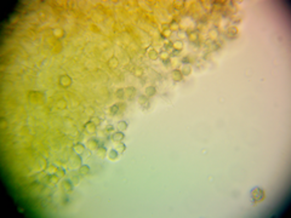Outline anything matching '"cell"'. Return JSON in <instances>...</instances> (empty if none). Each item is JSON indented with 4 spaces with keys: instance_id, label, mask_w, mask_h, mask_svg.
<instances>
[{
    "instance_id": "20",
    "label": "cell",
    "mask_w": 291,
    "mask_h": 218,
    "mask_svg": "<svg viewBox=\"0 0 291 218\" xmlns=\"http://www.w3.org/2000/svg\"><path fill=\"white\" fill-rule=\"evenodd\" d=\"M169 29L173 33V32H178L179 29H181V24H179V22L178 21H171L170 23H169Z\"/></svg>"
},
{
    "instance_id": "19",
    "label": "cell",
    "mask_w": 291,
    "mask_h": 218,
    "mask_svg": "<svg viewBox=\"0 0 291 218\" xmlns=\"http://www.w3.org/2000/svg\"><path fill=\"white\" fill-rule=\"evenodd\" d=\"M172 49L173 50H176V51H182L183 49H184V43L182 41V40H175V41H172Z\"/></svg>"
},
{
    "instance_id": "36",
    "label": "cell",
    "mask_w": 291,
    "mask_h": 218,
    "mask_svg": "<svg viewBox=\"0 0 291 218\" xmlns=\"http://www.w3.org/2000/svg\"><path fill=\"white\" fill-rule=\"evenodd\" d=\"M56 170H57V167H56L55 165H47V166H46V168H45L44 171H45V172H46V173L50 176V175H53V173L56 172Z\"/></svg>"
},
{
    "instance_id": "34",
    "label": "cell",
    "mask_w": 291,
    "mask_h": 218,
    "mask_svg": "<svg viewBox=\"0 0 291 218\" xmlns=\"http://www.w3.org/2000/svg\"><path fill=\"white\" fill-rule=\"evenodd\" d=\"M171 35H172V32L169 29V27H165V28H163V30H161V37L166 40V39H170L171 38Z\"/></svg>"
},
{
    "instance_id": "43",
    "label": "cell",
    "mask_w": 291,
    "mask_h": 218,
    "mask_svg": "<svg viewBox=\"0 0 291 218\" xmlns=\"http://www.w3.org/2000/svg\"><path fill=\"white\" fill-rule=\"evenodd\" d=\"M181 52L179 51H176V50H173L172 52H170V56H178Z\"/></svg>"
},
{
    "instance_id": "3",
    "label": "cell",
    "mask_w": 291,
    "mask_h": 218,
    "mask_svg": "<svg viewBox=\"0 0 291 218\" xmlns=\"http://www.w3.org/2000/svg\"><path fill=\"white\" fill-rule=\"evenodd\" d=\"M60 187H61V190H62L64 194H70V193L73 191L74 184H73L69 179H63V181H61Z\"/></svg>"
},
{
    "instance_id": "31",
    "label": "cell",
    "mask_w": 291,
    "mask_h": 218,
    "mask_svg": "<svg viewBox=\"0 0 291 218\" xmlns=\"http://www.w3.org/2000/svg\"><path fill=\"white\" fill-rule=\"evenodd\" d=\"M188 39H189V41H192V43L198 41V39H199V34H198V32H196V30L189 32V33H188Z\"/></svg>"
},
{
    "instance_id": "8",
    "label": "cell",
    "mask_w": 291,
    "mask_h": 218,
    "mask_svg": "<svg viewBox=\"0 0 291 218\" xmlns=\"http://www.w3.org/2000/svg\"><path fill=\"white\" fill-rule=\"evenodd\" d=\"M85 149H86V147L82 143H75L72 148L73 154H75V155H82L85 153Z\"/></svg>"
},
{
    "instance_id": "23",
    "label": "cell",
    "mask_w": 291,
    "mask_h": 218,
    "mask_svg": "<svg viewBox=\"0 0 291 218\" xmlns=\"http://www.w3.org/2000/svg\"><path fill=\"white\" fill-rule=\"evenodd\" d=\"M144 95H146L148 98H149V97H154V96L157 95V87H155V86H147Z\"/></svg>"
},
{
    "instance_id": "14",
    "label": "cell",
    "mask_w": 291,
    "mask_h": 218,
    "mask_svg": "<svg viewBox=\"0 0 291 218\" xmlns=\"http://www.w3.org/2000/svg\"><path fill=\"white\" fill-rule=\"evenodd\" d=\"M137 103H138L141 107H143L144 109H147V108L149 107V99H148V97H147L146 95H140V96L137 97Z\"/></svg>"
},
{
    "instance_id": "6",
    "label": "cell",
    "mask_w": 291,
    "mask_h": 218,
    "mask_svg": "<svg viewBox=\"0 0 291 218\" xmlns=\"http://www.w3.org/2000/svg\"><path fill=\"white\" fill-rule=\"evenodd\" d=\"M46 166H47V164H46V161L44 160V159H41V158H39V159H37L35 160V165H34V170L38 172H41V171H44L45 168H46Z\"/></svg>"
},
{
    "instance_id": "27",
    "label": "cell",
    "mask_w": 291,
    "mask_h": 218,
    "mask_svg": "<svg viewBox=\"0 0 291 218\" xmlns=\"http://www.w3.org/2000/svg\"><path fill=\"white\" fill-rule=\"evenodd\" d=\"M118 66H119V61H118V58H117L115 56H113V57H111V58L108 59V67H109L111 69H115Z\"/></svg>"
},
{
    "instance_id": "32",
    "label": "cell",
    "mask_w": 291,
    "mask_h": 218,
    "mask_svg": "<svg viewBox=\"0 0 291 218\" xmlns=\"http://www.w3.org/2000/svg\"><path fill=\"white\" fill-rule=\"evenodd\" d=\"M60 181H61V179H60V178H58V177H57V176L53 173V175H50V176H49V182H47V183H49L50 185H52V187H53V185L58 184V182H60Z\"/></svg>"
},
{
    "instance_id": "17",
    "label": "cell",
    "mask_w": 291,
    "mask_h": 218,
    "mask_svg": "<svg viewBox=\"0 0 291 218\" xmlns=\"http://www.w3.org/2000/svg\"><path fill=\"white\" fill-rule=\"evenodd\" d=\"M159 58L164 62V63H169L170 62V58H171V56H170V52L169 51H166V50H163V51H160L159 52Z\"/></svg>"
},
{
    "instance_id": "42",
    "label": "cell",
    "mask_w": 291,
    "mask_h": 218,
    "mask_svg": "<svg viewBox=\"0 0 291 218\" xmlns=\"http://www.w3.org/2000/svg\"><path fill=\"white\" fill-rule=\"evenodd\" d=\"M105 131H106V132H113V131H114V127H113L112 125H107L106 129H105Z\"/></svg>"
},
{
    "instance_id": "11",
    "label": "cell",
    "mask_w": 291,
    "mask_h": 218,
    "mask_svg": "<svg viewBox=\"0 0 291 218\" xmlns=\"http://www.w3.org/2000/svg\"><path fill=\"white\" fill-rule=\"evenodd\" d=\"M35 179H37L38 183H40V184H45V183L49 182V175H47L45 171H41V172H39V173L35 176Z\"/></svg>"
},
{
    "instance_id": "24",
    "label": "cell",
    "mask_w": 291,
    "mask_h": 218,
    "mask_svg": "<svg viewBox=\"0 0 291 218\" xmlns=\"http://www.w3.org/2000/svg\"><path fill=\"white\" fill-rule=\"evenodd\" d=\"M128 127H129V124H128L126 121H124V120H120V121H118V124H117V131L125 132V131L128 130Z\"/></svg>"
},
{
    "instance_id": "29",
    "label": "cell",
    "mask_w": 291,
    "mask_h": 218,
    "mask_svg": "<svg viewBox=\"0 0 291 218\" xmlns=\"http://www.w3.org/2000/svg\"><path fill=\"white\" fill-rule=\"evenodd\" d=\"M107 158H108L111 161H117V160H118V158H119V153H118L115 149H112V150H109V152H108V155H107Z\"/></svg>"
},
{
    "instance_id": "15",
    "label": "cell",
    "mask_w": 291,
    "mask_h": 218,
    "mask_svg": "<svg viewBox=\"0 0 291 218\" xmlns=\"http://www.w3.org/2000/svg\"><path fill=\"white\" fill-rule=\"evenodd\" d=\"M147 56H148V58H149L150 61H157V59L159 58V51H158L157 49L152 47V49H149V50L147 51Z\"/></svg>"
},
{
    "instance_id": "33",
    "label": "cell",
    "mask_w": 291,
    "mask_h": 218,
    "mask_svg": "<svg viewBox=\"0 0 291 218\" xmlns=\"http://www.w3.org/2000/svg\"><path fill=\"white\" fill-rule=\"evenodd\" d=\"M119 112H120V107H119V104H113V105L109 108V114H111L112 117L119 114Z\"/></svg>"
},
{
    "instance_id": "37",
    "label": "cell",
    "mask_w": 291,
    "mask_h": 218,
    "mask_svg": "<svg viewBox=\"0 0 291 218\" xmlns=\"http://www.w3.org/2000/svg\"><path fill=\"white\" fill-rule=\"evenodd\" d=\"M57 108L60 109V111H63V109L67 108V102H66L63 98L58 99V101H57Z\"/></svg>"
},
{
    "instance_id": "10",
    "label": "cell",
    "mask_w": 291,
    "mask_h": 218,
    "mask_svg": "<svg viewBox=\"0 0 291 218\" xmlns=\"http://www.w3.org/2000/svg\"><path fill=\"white\" fill-rule=\"evenodd\" d=\"M171 79L175 81V82H181L182 80H183V75H182V73H181V70L179 69H173V70H171Z\"/></svg>"
},
{
    "instance_id": "12",
    "label": "cell",
    "mask_w": 291,
    "mask_h": 218,
    "mask_svg": "<svg viewBox=\"0 0 291 218\" xmlns=\"http://www.w3.org/2000/svg\"><path fill=\"white\" fill-rule=\"evenodd\" d=\"M238 34H239V29H238V27H235V26H231V27H228L227 30H226V35H227L229 39L235 38Z\"/></svg>"
},
{
    "instance_id": "44",
    "label": "cell",
    "mask_w": 291,
    "mask_h": 218,
    "mask_svg": "<svg viewBox=\"0 0 291 218\" xmlns=\"http://www.w3.org/2000/svg\"><path fill=\"white\" fill-rule=\"evenodd\" d=\"M18 211H20V212H22V213H23V212H24V210H23V208H22V207H18Z\"/></svg>"
},
{
    "instance_id": "18",
    "label": "cell",
    "mask_w": 291,
    "mask_h": 218,
    "mask_svg": "<svg viewBox=\"0 0 291 218\" xmlns=\"http://www.w3.org/2000/svg\"><path fill=\"white\" fill-rule=\"evenodd\" d=\"M208 37H209V39H210V40H212V41H216V40L218 39V37H220V32H218V29H217V28H212V29L209 32Z\"/></svg>"
},
{
    "instance_id": "40",
    "label": "cell",
    "mask_w": 291,
    "mask_h": 218,
    "mask_svg": "<svg viewBox=\"0 0 291 218\" xmlns=\"http://www.w3.org/2000/svg\"><path fill=\"white\" fill-rule=\"evenodd\" d=\"M91 121H92V123H93L96 126H99V125L101 124V119H100L99 117H93V119H92Z\"/></svg>"
},
{
    "instance_id": "30",
    "label": "cell",
    "mask_w": 291,
    "mask_h": 218,
    "mask_svg": "<svg viewBox=\"0 0 291 218\" xmlns=\"http://www.w3.org/2000/svg\"><path fill=\"white\" fill-rule=\"evenodd\" d=\"M115 144V147H114V149L119 153V154H124L125 153V150H126V146L123 143V142H119V143H114Z\"/></svg>"
},
{
    "instance_id": "35",
    "label": "cell",
    "mask_w": 291,
    "mask_h": 218,
    "mask_svg": "<svg viewBox=\"0 0 291 218\" xmlns=\"http://www.w3.org/2000/svg\"><path fill=\"white\" fill-rule=\"evenodd\" d=\"M55 175H56V176H57L60 179H63V178L66 177L67 172H66V170H64V168H62V167H57V170H56Z\"/></svg>"
},
{
    "instance_id": "16",
    "label": "cell",
    "mask_w": 291,
    "mask_h": 218,
    "mask_svg": "<svg viewBox=\"0 0 291 218\" xmlns=\"http://www.w3.org/2000/svg\"><path fill=\"white\" fill-rule=\"evenodd\" d=\"M124 91H125V97L128 98V99H132L135 96H136V88L135 87H132V86H129V87H126V88H124Z\"/></svg>"
},
{
    "instance_id": "5",
    "label": "cell",
    "mask_w": 291,
    "mask_h": 218,
    "mask_svg": "<svg viewBox=\"0 0 291 218\" xmlns=\"http://www.w3.org/2000/svg\"><path fill=\"white\" fill-rule=\"evenodd\" d=\"M85 147H86L89 150H97V149L100 148V143H99V141L95 139V138H90V139H87Z\"/></svg>"
},
{
    "instance_id": "7",
    "label": "cell",
    "mask_w": 291,
    "mask_h": 218,
    "mask_svg": "<svg viewBox=\"0 0 291 218\" xmlns=\"http://www.w3.org/2000/svg\"><path fill=\"white\" fill-rule=\"evenodd\" d=\"M84 130L86 133L89 135H95L97 132V126L92 123V121H87L85 125H84Z\"/></svg>"
},
{
    "instance_id": "21",
    "label": "cell",
    "mask_w": 291,
    "mask_h": 218,
    "mask_svg": "<svg viewBox=\"0 0 291 218\" xmlns=\"http://www.w3.org/2000/svg\"><path fill=\"white\" fill-rule=\"evenodd\" d=\"M78 172H79V175H80L81 177H86V176H89V173H90V167H89L87 165H81V166L78 168Z\"/></svg>"
},
{
    "instance_id": "9",
    "label": "cell",
    "mask_w": 291,
    "mask_h": 218,
    "mask_svg": "<svg viewBox=\"0 0 291 218\" xmlns=\"http://www.w3.org/2000/svg\"><path fill=\"white\" fill-rule=\"evenodd\" d=\"M179 70H181V73H182V75L183 76H188V75H190L192 74V64L190 63H182V66H181V68H179Z\"/></svg>"
},
{
    "instance_id": "41",
    "label": "cell",
    "mask_w": 291,
    "mask_h": 218,
    "mask_svg": "<svg viewBox=\"0 0 291 218\" xmlns=\"http://www.w3.org/2000/svg\"><path fill=\"white\" fill-rule=\"evenodd\" d=\"M164 46H165V50H166L167 47H172V41H171L170 39H166V40L164 41Z\"/></svg>"
},
{
    "instance_id": "26",
    "label": "cell",
    "mask_w": 291,
    "mask_h": 218,
    "mask_svg": "<svg viewBox=\"0 0 291 218\" xmlns=\"http://www.w3.org/2000/svg\"><path fill=\"white\" fill-rule=\"evenodd\" d=\"M52 34H53L55 38H57V39H62V38L66 35V32H64L62 28H55V29L52 30Z\"/></svg>"
},
{
    "instance_id": "1",
    "label": "cell",
    "mask_w": 291,
    "mask_h": 218,
    "mask_svg": "<svg viewBox=\"0 0 291 218\" xmlns=\"http://www.w3.org/2000/svg\"><path fill=\"white\" fill-rule=\"evenodd\" d=\"M251 199L255 204H260L262 201H264L266 199V191L261 188H255L252 191H251Z\"/></svg>"
},
{
    "instance_id": "22",
    "label": "cell",
    "mask_w": 291,
    "mask_h": 218,
    "mask_svg": "<svg viewBox=\"0 0 291 218\" xmlns=\"http://www.w3.org/2000/svg\"><path fill=\"white\" fill-rule=\"evenodd\" d=\"M131 72H132L134 76H136V78H142V76H143V74H144V70H143V68H141V67H138V66L134 67Z\"/></svg>"
},
{
    "instance_id": "39",
    "label": "cell",
    "mask_w": 291,
    "mask_h": 218,
    "mask_svg": "<svg viewBox=\"0 0 291 218\" xmlns=\"http://www.w3.org/2000/svg\"><path fill=\"white\" fill-rule=\"evenodd\" d=\"M172 6L179 10L181 8H183V6H184V2H183V0H175V2H173V4H172Z\"/></svg>"
},
{
    "instance_id": "13",
    "label": "cell",
    "mask_w": 291,
    "mask_h": 218,
    "mask_svg": "<svg viewBox=\"0 0 291 218\" xmlns=\"http://www.w3.org/2000/svg\"><path fill=\"white\" fill-rule=\"evenodd\" d=\"M124 138H125V135H124V132H120V131H115V132H113L112 136H111V139H112L114 143L123 142Z\"/></svg>"
},
{
    "instance_id": "4",
    "label": "cell",
    "mask_w": 291,
    "mask_h": 218,
    "mask_svg": "<svg viewBox=\"0 0 291 218\" xmlns=\"http://www.w3.org/2000/svg\"><path fill=\"white\" fill-rule=\"evenodd\" d=\"M58 84H60L61 87L67 88V87H69L72 85V78L69 75H67V74H63V75H61L58 78Z\"/></svg>"
},
{
    "instance_id": "25",
    "label": "cell",
    "mask_w": 291,
    "mask_h": 218,
    "mask_svg": "<svg viewBox=\"0 0 291 218\" xmlns=\"http://www.w3.org/2000/svg\"><path fill=\"white\" fill-rule=\"evenodd\" d=\"M79 176H80L79 172H74V171H72V172L69 173V181H70L73 184H78L79 181H80Z\"/></svg>"
},
{
    "instance_id": "2",
    "label": "cell",
    "mask_w": 291,
    "mask_h": 218,
    "mask_svg": "<svg viewBox=\"0 0 291 218\" xmlns=\"http://www.w3.org/2000/svg\"><path fill=\"white\" fill-rule=\"evenodd\" d=\"M68 165H69V168L70 170H78L82 164H81V158H80V155H73L70 159H69V161H68Z\"/></svg>"
},
{
    "instance_id": "28",
    "label": "cell",
    "mask_w": 291,
    "mask_h": 218,
    "mask_svg": "<svg viewBox=\"0 0 291 218\" xmlns=\"http://www.w3.org/2000/svg\"><path fill=\"white\" fill-rule=\"evenodd\" d=\"M96 153H97V156H99L100 159H106V158H107V155H108V153H107V149H106L105 147H100L99 149L96 150Z\"/></svg>"
},
{
    "instance_id": "38",
    "label": "cell",
    "mask_w": 291,
    "mask_h": 218,
    "mask_svg": "<svg viewBox=\"0 0 291 218\" xmlns=\"http://www.w3.org/2000/svg\"><path fill=\"white\" fill-rule=\"evenodd\" d=\"M115 97H117L118 99H123V98L125 97V91H124V88H118V90L115 91Z\"/></svg>"
}]
</instances>
